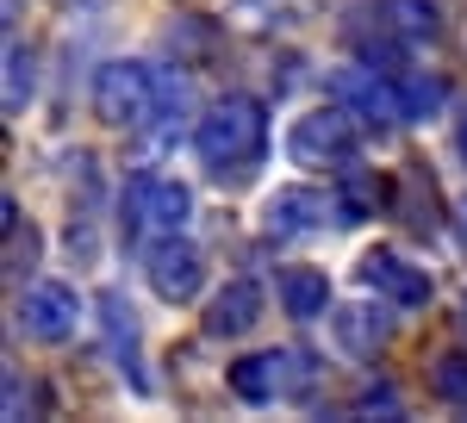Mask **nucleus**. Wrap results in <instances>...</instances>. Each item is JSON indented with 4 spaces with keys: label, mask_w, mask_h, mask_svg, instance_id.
<instances>
[{
    "label": "nucleus",
    "mask_w": 467,
    "mask_h": 423,
    "mask_svg": "<svg viewBox=\"0 0 467 423\" xmlns=\"http://www.w3.org/2000/svg\"><path fill=\"white\" fill-rule=\"evenodd\" d=\"M193 150H200V162L218 181L250 175L255 162H262V150H268V106L255 100V94H224V100H213V112L193 131Z\"/></svg>",
    "instance_id": "f257e3e1"
},
{
    "label": "nucleus",
    "mask_w": 467,
    "mask_h": 423,
    "mask_svg": "<svg viewBox=\"0 0 467 423\" xmlns=\"http://www.w3.org/2000/svg\"><path fill=\"white\" fill-rule=\"evenodd\" d=\"M162 112V75L150 63H107L94 75V119L107 131H144L150 119Z\"/></svg>",
    "instance_id": "f03ea898"
},
{
    "label": "nucleus",
    "mask_w": 467,
    "mask_h": 423,
    "mask_svg": "<svg viewBox=\"0 0 467 423\" xmlns=\"http://www.w3.org/2000/svg\"><path fill=\"white\" fill-rule=\"evenodd\" d=\"M193 218V193L169 175H138L119 200V231L125 243H162V237H181V224Z\"/></svg>",
    "instance_id": "7ed1b4c3"
},
{
    "label": "nucleus",
    "mask_w": 467,
    "mask_h": 423,
    "mask_svg": "<svg viewBox=\"0 0 467 423\" xmlns=\"http://www.w3.org/2000/svg\"><path fill=\"white\" fill-rule=\"evenodd\" d=\"M361 150V119L349 106H312L306 119H293L287 131V156L299 169H337V162H349Z\"/></svg>",
    "instance_id": "20e7f679"
},
{
    "label": "nucleus",
    "mask_w": 467,
    "mask_h": 423,
    "mask_svg": "<svg viewBox=\"0 0 467 423\" xmlns=\"http://www.w3.org/2000/svg\"><path fill=\"white\" fill-rule=\"evenodd\" d=\"M224 380H231V392H237L244 405H275V398H299V392H312L318 367H312L299 349H268V355H244V361H231Z\"/></svg>",
    "instance_id": "39448f33"
},
{
    "label": "nucleus",
    "mask_w": 467,
    "mask_h": 423,
    "mask_svg": "<svg viewBox=\"0 0 467 423\" xmlns=\"http://www.w3.org/2000/svg\"><path fill=\"white\" fill-rule=\"evenodd\" d=\"M75 324H81V299H75V286L63 281H37L26 286V299H19V330L44 343V349H57V343H69Z\"/></svg>",
    "instance_id": "423d86ee"
},
{
    "label": "nucleus",
    "mask_w": 467,
    "mask_h": 423,
    "mask_svg": "<svg viewBox=\"0 0 467 423\" xmlns=\"http://www.w3.org/2000/svg\"><path fill=\"white\" fill-rule=\"evenodd\" d=\"M150 286L162 305H187L200 286H206V255L187 243V237H162L150 243Z\"/></svg>",
    "instance_id": "0eeeda50"
},
{
    "label": "nucleus",
    "mask_w": 467,
    "mask_h": 423,
    "mask_svg": "<svg viewBox=\"0 0 467 423\" xmlns=\"http://www.w3.org/2000/svg\"><path fill=\"white\" fill-rule=\"evenodd\" d=\"M356 274H361L368 293H380V299H393V305H431V274L411 268L399 249H368L356 262Z\"/></svg>",
    "instance_id": "6e6552de"
},
{
    "label": "nucleus",
    "mask_w": 467,
    "mask_h": 423,
    "mask_svg": "<svg viewBox=\"0 0 467 423\" xmlns=\"http://www.w3.org/2000/svg\"><path fill=\"white\" fill-rule=\"evenodd\" d=\"M324 218H337V200H324L318 187H281L262 206V224L275 237H306V231H318Z\"/></svg>",
    "instance_id": "1a4fd4ad"
},
{
    "label": "nucleus",
    "mask_w": 467,
    "mask_h": 423,
    "mask_svg": "<svg viewBox=\"0 0 467 423\" xmlns=\"http://www.w3.org/2000/svg\"><path fill=\"white\" fill-rule=\"evenodd\" d=\"M330 88H337V100L349 106L361 125H374V131H380V125H393V119H405V112H399V88L374 81V69H361V63H356V69H337Z\"/></svg>",
    "instance_id": "9d476101"
},
{
    "label": "nucleus",
    "mask_w": 467,
    "mask_h": 423,
    "mask_svg": "<svg viewBox=\"0 0 467 423\" xmlns=\"http://www.w3.org/2000/svg\"><path fill=\"white\" fill-rule=\"evenodd\" d=\"M255 324H262V286L255 281H224L213 293V305H206V336H250Z\"/></svg>",
    "instance_id": "9b49d317"
},
{
    "label": "nucleus",
    "mask_w": 467,
    "mask_h": 423,
    "mask_svg": "<svg viewBox=\"0 0 467 423\" xmlns=\"http://www.w3.org/2000/svg\"><path fill=\"white\" fill-rule=\"evenodd\" d=\"M393 305V299H387ZM387 305H343V312L330 317V330H337V343L349 355H361V361H374V355L393 343V317H387Z\"/></svg>",
    "instance_id": "f8f14e48"
},
{
    "label": "nucleus",
    "mask_w": 467,
    "mask_h": 423,
    "mask_svg": "<svg viewBox=\"0 0 467 423\" xmlns=\"http://www.w3.org/2000/svg\"><path fill=\"white\" fill-rule=\"evenodd\" d=\"M281 305H287V317H299V324L324 317V305H330L324 268H287V274H281Z\"/></svg>",
    "instance_id": "ddd939ff"
},
{
    "label": "nucleus",
    "mask_w": 467,
    "mask_h": 423,
    "mask_svg": "<svg viewBox=\"0 0 467 423\" xmlns=\"http://www.w3.org/2000/svg\"><path fill=\"white\" fill-rule=\"evenodd\" d=\"M387 206V181H374L368 169H349L343 187H337V224H361Z\"/></svg>",
    "instance_id": "4468645a"
},
{
    "label": "nucleus",
    "mask_w": 467,
    "mask_h": 423,
    "mask_svg": "<svg viewBox=\"0 0 467 423\" xmlns=\"http://www.w3.org/2000/svg\"><path fill=\"white\" fill-rule=\"evenodd\" d=\"M100 330H107V349L125 355V367H138V317L125 305V293H100Z\"/></svg>",
    "instance_id": "2eb2a0df"
},
{
    "label": "nucleus",
    "mask_w": 467,
    "mask_h": 423,
    "mask_svg": "<svg viewBox=\"0 0 467 423\" xmlns=\"http://www.w3.org/2000/svg\"><path fill=\"white\" fill-rule=\"evenodd\" d=\"M399 112L405 119H436L442 112V100H449V88L436 81V75H418V69H399Z\"/></svg>",
    "instance_id": "dca6fc26"
},
{
    "label": "nucleus",
    "mask_w": 467,
    "mask_h": 423,
    "mask_svg": "<svg viewBox=\"0 0 467 423\" xmlns=\"http://www.w3.org/2000/svg\"><path fill=\"white\" fill-rule=\"evenodd\" d=\"M0 231H6V268H13V274H26V268L37 262V231L26 224L19 200H0Z\"/></svg>",
    "instance_id": "f3484780"
},
{
    "label": "nucleus",
    "mask_w": 467,
    "mask_h": 423,
    "mask_svg": "<svg viewBox=\"0 0 467 423\" xmlns=\"http://www.w3.org/2000/svg\"><path fill=\"white\" fill-rule=\"evenodd\" d=\"M431 392L449 405V411H467V355L462 349H449V355H436V367H431Z\"/></svg>",
    "instance_id": "a211bd4d"
},
{
    "label": "nucleus",
    "mask_w": 467,
    "mask_h": 423,
    "mask_svg": "<svg viewBox=\"0 0 467 423\" xmlns=\"http://www.w3.org/2000/svg\"><path fill=\"white\" fill-rule=\"evenodd\" d=\"M32 100V50L26 44H6V112Z\"/></svg>",
    "instance_id": "6ab92c4d"
},
{
    "label": "nucleus",
    "mask_w": 467,
    "mask_h": 423,
    "mask_svg": "<svg viewBox=\"0 0 467 423\" xmlns=\"http://www.w3.org/2000/svg\"><path fill=\"white\" fill-rule=\"evenodd\" d=\"M393 13H399L393 26H399L405 37H436V32H442V26H436V6H431V0H393Z\"/></svg>",
    "instance_id": "aec40b11"
},
{
    "label": "nucleus",
    "mask_w": 467,
    "mask_h": 423,
    "mask_svg": "<svg viewBox=\"0 0 467 423\" xmlns=\"http://www.w3.org/2000/svg\"><path fill=\"white\" fill-rule=\"evenodd\" d=\"M356 411H387V418H393V411H399L393 387H368V392H361V398H356Z\"/></svg>",
    "instance_id": "412c9836"
},
{
    "label": "nucleus",
    "mask_w": 467,
    "mask_h": 423,
    "mask_svg": "<svg viewBox=\"0 0 467 423\" xmlns=\"http://www.w3.org/2000/svg\"><path fill=\"white\" fill-rule=\"evenodd\" d=\"M455 143H462V156H467V119H462V131H455Z\"/></svg>",
    "instance_id": "4be33fe9"
},
{
    "label": "nucleus",
    "mask_w": 467,
    "mask_h": 423,
    "mask_svg": "<svg viewBox=\"0 0 467 423\" xmlns=\"http://www.w3.org/2000/svg\"><path fill=\"white\" fill-rule=\"evenodd\" d=\"M462 237H467V206H462Z\"/></svg>",
    "instance_id": "5701e85b"
},
{
    "label": "nucleus",
    "mask_w": 467,
    "mask_h": 423,
    "mask_svg": "<svg viewBox=\"0 0 467 423\" xmlns=\"http://www.w3.org/2000/svg\"><path fill=\"white\" fill-rule=\"evenodd\" d=\"M94 6H100V0H94Z\"/></svg>",
    "instance_id": "b1692460"
}]
</instances>
